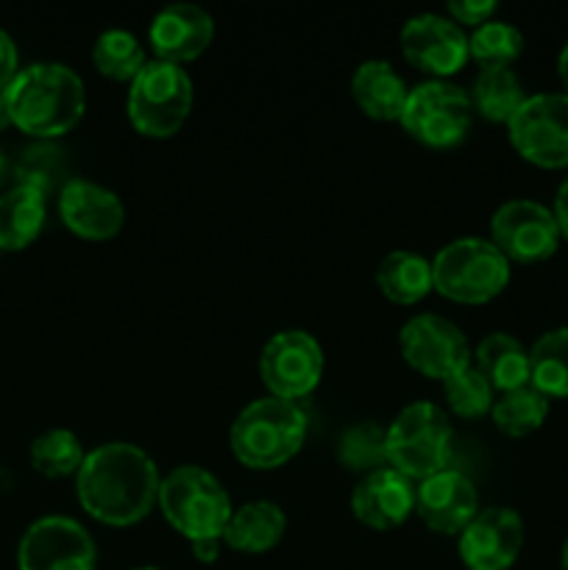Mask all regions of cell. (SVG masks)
I'll use <instances>...</instances> for the list:
<instances>
[{
  "mask_svg": "<svg viewBox=\"0 0 568 570\" xmlns=\"http://www.w3.org/2000/svg\"><path fill=\"white\" fill-rule=\"evenodd\" d=\"M159 468L134 443H104L87 451L76 473V499L104 527H134L159 501Z\"/></svg>",
  "mask_w": 568,
  "mask_h": 570,
  "instance_id": "obj_1",
  "label": "cell"
},
{
  "mask_svg": "<svg viewBox=\"0 0 568 570\" xmlns=\"http://www.w3.org/2000/svg\"><path fill=\"white\" fill-rule=\"evenodd\" d=\"M11 126L39 142L65 137L87 111V89L72 67L37 61L17 72L6 89Z\"/></svg>",
  "mask_w": 568,
  "mask_h": 570,
  "instance_id": "obj_2",
  "label": "cell"
},
{
  "mask_svg": "<svg viewBox=\"0 0 568 570\" xmlns=\"http://www.w3.org/2000/svg\"><path fill=\"white\" fill-rule=\"evenodd\" d=\"M306 426L310 421L301 404L265 395L251 401L234 417L228 429V449L248 471H276L304 449Z\"/></svg>",
  "mask_w": 568,
  "mask_h": 570,
  "instance_id": "obj_3",
  "label": "cell"
},
{
  "mask_svg": "<svg viewBox=\"0 0 568 570\" xmlns=\"http://www.w3.org/2000/svg\"><path fill=\"white\" fill-rule=\"evenodd\" d=\"M156 507L187 543L223 540L234 512L221 479L200 465H178L161 476Z\"/></svg>",
  "mask_w": 568,
  "mask_h": 570,
  "instance_id": "obj_4",
  "label": "cell"
},
{
  "mask_svg": "<svg viewBox=\"0 0 568 570\" xmlns=\"http://www.w3.org/2000/svg\"><path fill=\"white\" fill-rule=\"evenodd\" d=\"M388 465L412 482L445 471L454 454V426L432 401H412L388 426Z\"/></svg>",
  "mask_w": 568,
  "mask_h": 570,
  "instance_id": "obj_5",
  "label": "cell"
},
{
  "mask_svg": "<svg viewBox=\"0 0 568 570\" xmlns=\"http://www.w3.org/2000/svg\"><path fill=\"white\" fill-rule=\"evenodd\" d=\"M432 282L434 289L454 304H488L510 284V262L484 237L451 239L434 254Z\"/></svg>",
  "mask_w": 568,
  "mask_h": 570,
  "instance_id": "obj_6",
  "label": "cell"
},
{
  "mask_svg": "<svg viewBox=\"0 0 568 570\" xmlns=\"http://www.w3.org/2000/svg\"><path fill=\"white\" fill-rule=\"evenodd\" d=\"M193 104L195 89L187 70L170 61L150 59L128 83V120L148 139H170L182 131Z\"/></svg>",
  "mask_w": 568,
  "mask_h": 570,
  "instance_id": "obj_7",
  "label": "cell"
},
{
  "mask_svg": "<svg viewBox=\"0 0 568 570\" xmlns=\"http://www.w3.org/2000/svg\"><path fill=\"white\" fill-rule=\"evenodd\" d=\"M399 122L412 139L427 148H454L468 137L473 122L468 89L429 78L410 89Z\"/></svg>",
  "mask_w": 568,
  "mask_h": 570,
  "instance_id": "obj_8",
  "label": "cell"
},
{
  "mask_svg": "<svg viewBox=\"0 0 568 570\" xmlns=\"http://www.w3.org/2000/svg\"><path fill=\"white\" fill-rule=\"evenodd\" d=\"M507 137L523 161L543 170L568 167V95H527L507 122Z\"/></svg>",
  "mask_w": 568,
  "mask_h": 570,
  "instance_id": "obj_9",
  "label": "cell"
},
{
  "mask_svg": "<svg viewBox=\"0 0 568 570\" xmlns=\"http://www.w3.org/2000/svg\"><path fill=\"white\" fill-rule=\"evenodd\" d=\"M259 379L267 395L298 404L323 379L321 343L304 328L276 332L259 351Z\"/></svg>",
  "mask_w": 568,
  "mask_h": 570,
  "instance_id": "obj_10",
  "label": "cell"
},
{
  "mask_svg": "<svg viewBox=\"0 0 568 570\" xmlns=\"http://www.w3.org/2000/svg\"><path fill=\"white\" fill-rule=\"evenodd\" d=\"M560 228L549 206L529 198L501 204L490 217V243L518 265H538L560 248Z\"/></svg>",
  "mask_w": 568,
  "mask_h": 570,
  "instance_id": "obj_11",
  "label": "cell"
},
{
  "mask_svg": "<svg viewBox=\"0 0 568 570\" xmlns=\"http://www.w3.org/2000/svg\"><path fill=\"white\" fill-rule=\"evenodd\" d=\"M20 570H95L98 549L87 529L67 515L33 521L17 546Z\"/></svg>",
  "mask_w": 568,
  "mask_h": 570,
  "instance_id": "obj_12",
  "label": "cell"
},
{
  "mask_svg": "<svg viewBox=\"0 0 568 570\" xmlns=\"http://www.w3.org/2000/svg\"><path fill=\"white\" fill-rule=\"evenodd\" d=\"M399 348L412 371L434 382H443L460 367L471 365V345L462 328L432 312L412 315L401 326Z\"/></svg>",
  "mask_w": 568,
  "mask_h": 570,
  "instance_id": "obj_13",
  "label": "cell"
},
{
  "mask_svg": "<svg viewBox=\"0 0 568 570\" xmlns=\"http://www.w3.org/2000/svg\"><path fill=\"white\" fill-rule=\"evenodd\" d=\"M401 53L415 70L432 76V81H445L468 65V33L457 26L449 14H423L410 17L399 33Z\"/></svg>",
  "mask_w": 568,
  "mask_h": 570,
  "instance_id": "obj_14",
  "label": "cell"
},
{
  "mask_svg": "<svg viewBox=\"0 0 568 570\" xmlns=\"http://www.w3.org/2000/svg\"><path fill=\"white\" fill-rule=\"evenodd\" d=\"M523 549V521L512 507H484L457 534V554L468 570H510Z\"/></svg>",
  "mask_w": 568,
  "mask_h": 570,
  "instance_id": "obj_15",
  "label": "cell"
},
{
  "mask_svg": "<svg viewBox=\"0 0 568 570\" xmlns=\"http://www.w3.org/2000/svg\"><path fill=\"white\" fill-rule=\"evenodd\" d=\"M59 217L76 237L104 243L120 234L126 223V206L115 189L89 178H70L59 189Z\"/></svg>",
  "mask_w": 568,
  "mask_h": 570,
  "instance_id": "obj_16",
  "label": "cell"
},
{
  "mask_svg": "<svg viewBox=\"0 0 568 570\" xmlns=\"http://www.w3.org/2000/svg\"><path fill=\"white\" fill-rule=\"evenodd\" d=\"M479 512V495L462 471L445 468L418 482L415 515L434 534H460Z\"/></svg>",
  "mask_w": 568,
  "mask_h": 570,
  "instance_id": "obj_17",
  "label": "cell"
},
{
  "mask_svg": "<svg viewBox=\"0 0 568 570\" xmlns=\"http://www.w3.org/2000/svg\"><path fill=\"white\" fill-rule=\"evenodd\" d=\"M215 39V20L206 9L195 3H170L159 9L150 20L148 42L159 61L187 65L195 61Z\"/></svg>",
  "mask_w": 568,
  "mask_h": 570,
  "instance_id": "obj_18",
  "label": "cell"
},
{
  "mask_svg": "<svg viewBox=\"0 0 568 570\" xmlns=\"http://www.w3.org/2000/svg\"><path fill=\"white\" fill-rule=\"evenodd\" d=\"M418 484L412 479L401 476L393 468L371 473L360 479V484L351 493V512L356 521L376 532L399 529L415 515Z\"/></svg>",
  "mask_w": 568,
  "mask_h": 570,
  "instance_id": "obj_19",
  "label": "cell"
},
{
  "mask_svg": "<svg viewBox=\"0 0 568 570\" xmlns=\"http://www.w3.org/2000/svg\"><path fill=\"white\" fill-rule=\"evenodd\" d=\"M410 87L384 59H368L351 76V98L362 115L379 122H399Z\"/></svg>",
  "mask_w": 568,
  "mask_h": 570,
  "instance_id": "obj_20",
  "label": "cell"
},
{
  "mask_svg": "<svg viewBox=\"0 0 568 570\" xmlns=\"http://www.w3.org/2000/svg\"><path fill=\"white\" fill-rule=\"evenodd\" d=\"M284 532H287V515L282 507L259 499L232 512L226 532H223V543L243 554H265L282 543Z\"/></svg>",
  "mask_w": 568,
  "mask_h": 570,
  "instance_id": "obj_21",
  "label": "cell"
},
{
  "mask_svg": "<svg viewBox=\"0 0 568 570\" xmlns=\"http://www.w3.org/2000/svg\"><path fill=\"white\" fill-rule=\"evenodd\" d=\"M471 365L499 395L529 387V348L507 332H493L479 340L471 351Z\"/></svg>",
  "mask_w": 568,
  "mask_h": 570,
  "instance_id": "obj_22",
  "label": "cell"
},
{
  "mask_svg": "<svg viewBox=\"0 0 568 570\" xmlns=\"http://www.w3.org/2000/svg\"><path fill=\"white\" fill-rule=\"evenodd\" d=\"M48 217V198L39 189L14 184L0 193V250H22L39 237Z\"/></svg>",
  "mask_w": 568,
  "mask_h": 570,
  "instance_id": "obj_23",
  "label": "cell"
},
{
  "mask_svg": "<svg viewBox=\"0 0 568 570\" xmlns=\"http://www.w3.org/2000/svg\"><path fill=\"white\" fill-rule=\"evenodd\" d=\"M376 287L390 304H418L434 289L432 262L415 250H390L376 267Z\"/></svg>",
  "mask_w": 568,
  "mask_h": 570,
  "instance_id": "obj_24",
  "label": "cell"
},
{
  "mask_svg": "<svg viewBox=\"0 0 568 570\" xmlns=\"http://www.w3.org/2000/svg\"><path fill=\"white\" fill-rule=\"evenodd\" d=\"M468 98H471L473 115L507 126L527 100V92L512 67H479Z\"/></svg>",
  "mask_w": 568,
  "mask_h": 570,
  "instance_id": "obj_25",
  "label": "cell"
},
{
  "mask_svg": "<svg viewBox=\"0 0 568 570\" xmlns=\"http://www.w3.org/2000/svg\"><path fill=\"white\" fill-rule=\"evenodd\" d=\"M529 387L546 399H568V326L543 332L529 348Z\"/></svg>",
  "mask_w": 568,
  "mask_h": 570,
  "instance_id": "obj_26",
  "label": "cell"
},
{
  "mask_svg": "<svg viewBox=\"0 0 568 570\" xmlns=\"http://www.w3.org/2000/svg\"><path fill=\"white\" fill-rule=\"evenodd\" d=\"M384 438H388V426H379L376 421L351 423L337 440V462L360 479L371 476L382 468H390Z\"/></svg>",
  "mask_w": 568,
  "mask_h": 570,
  "instance_id": "obj_27",
  "label": "cell"
},
{
  "mask_svg": "<svg viewBox=\"0 0 568 570\" xmlns=\"http://www.w3.org/2000/svg\"><path fill=\"white\" fill-rule=\"evenodd\" d=\"M92 65L104 78L117 83H131L148 65V53L126 28H109L92 45Z\"/></svg>",
  "mask_w": 568,
  "mask_h": 570,
  "instance_id": "obj_28",
  "label": "cell"
},
{
  "mask_svg": "<svg viewBox=\"0 0 568 570\" xmlns=\"http://www.w3.org/2000/svg\"><path fill=\"white\" fill-rule=\"evenodd\" d=\"M496 429L512 440L529 438L538 432L549 417V399L540 395L535 387L512 390V393L496 395L493 410H490Z\"/></svg>",
  "mask_w": 568,
  "mask_h": 570,
  "instance_id": "obj_29",
  "label": "cell"
},
{
  "mask_svg": "<svg viewBox=\"0 0 568 570\" xmlns=\"http://www.w3.org/2000/svg\"><path fill=\"white\" fill-rule=\"evenodd\" d=\"M31 468L45 479H76L78 468L84 465V451L81 440L70 432V429H48L39 434L31 443Z\"/></svg>",
  "mask_w": 568,
  "mask_h": 570,
  "instance_id": "obj_30",
  "label": "cell"
},
{
  "mask_svg": "<svg viewBox=\"0 0 568 570\" xmlns=\"http://www.w3.org/2000/svg\"><path fill=\"white\" fill-rule=\"evenodd\" d=\"M523 53V33L507 20H488L468 33V56L479 67H510Z\"/></svg>",
  "mask_w": 568,
  "mask_h": 570,
  "instance_id": "obj_31",
  "label": "cell"
},
{
  "mask_svg": "<svg viewBox=\"0 0 568 570\" xmlns=\"http://www.w3.org/2000/svg\"><path fill=\"white\" fill-rule=\"evenodd\" d=\"M440 384H443V399L449 412L462 417V421H477V417L490 415V410H493V387L473 365L460 367Z\"/></svg>",
  "mask_w": 568,
  "mask_h": 570,
  "instance_id": "obj_32",
  "label": "cell"
},
{
  "mask_svg": "<svg viewBox=\"0 0 568 570\" xmlns=\"http://www.w3.org/2000/svg\"><path fill=\"white\" fill-rule=\"evenodd\" d=\"M17 184H26V187L39 189V193L48 198L50 189L65 187L70 178L67 176V159L56 145L50 142H37L31 148L22 150L20 161L14 167Z\"/></svg>",
  "mask_w": 568,
  "mask_h": 570,
  "instance_id": "obj_33",
  "label": "cell"
},
{
  "mask_svg": "<svg viewBox=\"0 0 568 570\" xmlns=\"http://www.w3.org/2000/svg\"><path fill=\"white\" fill-rule=\"evenodd\" d=\"M496 9H499V6H496L493 0H451V3L445 6L449 17L460 28H479L482 22L493 20Z\"/></svg>",
  "mask_w": 568,
  "mask_h": 570,
  "instance_id": "obj_34",
  "label": "cell"
},
{
  "mask_svg": "<svg viewBox=\"0 0 568 570\" xmlns=\"http://www.w3.org/2000/svg\"><path fill=\"white\" fill-rule=\"evenodd\" d=\"M17 72H20V53H17L14 39L0 28V92L9 89V83L14 81Z\"/></svg>",
  "mask_w": 568,
  "mask_h": 570,
  "instance_id": "obj_35",
  "label": "cell"
},
{
  "mask_svg": "<svg viewBox=\"0 0 568 570\" xmlns=\"http://www.w3.org/2000/svg\"><path fill=\"white\" fill-rule=\"evenodd\" d=\"M551 212H555V220H557V228H560V237L568 239V178H562V184L557 187L555 206H551Z\"/></svg>",
  "mask_w": 568,
  "mask_h": 570,
  "instance_id": "obj_36",
  "label": "cell"
},
{
  "mask_svg": "<svg viewBox=\"0 0 568 570\" xmlns=\"http://www.w3.org/2000/svg\"><path fill=\"white\" fill-rule=\"evenodd\" d=\"M221 543L223 540H200V543H189V549H193L195 560L212 566V562L221 560Z\"/></svg>",
  "mask_w": 568,
  "mask_h": 570,
  "instance_id": "obj_37",
  "label": "cell"
},
{
  "mask_svg": "<svg viewBox=\"0 0 568 570\" xmlns=\"http://www.w3.org/2000/svg\"><path fill=\"white\" fill-rule=\"evenodd\" d=\"M557 76H560L562 92L568 95V42H566V48L560 50V56H557Z\"/></svg>",
  "mask_w": 568,
  "mask_h": 570,
  "instance_id": "obj_38",
  "label": "cell"
},
{
  "mask_svg": "<svg viewBox=\"0 0 568 570\" xmlns=\"http://www.w3.org/2000/svg\"><path fill=\"white\" fill-rule=\"evenodd\" d=\"M11 126V115H9V104H6V92H0V131Z\"/></svg>",
  "mask_w": 568,
  "mask_h": 570,
  "instance_id": "obj_39",
  "label": "cell"
},
{
  "mask_svg": "<svg viewBox=\"0 0 568 570\" xmlns=\"http://www.w3.org/2000/svg\"><path fill=\"white\" fill-rule=\"evenodd\" d=\"M560 562H562V570H568V538H566V543H562V554H560Z\"/></svg>",
  "mask_w": 568,
  "mask_h": 570,
  "instance_id": "obj_40",
  "label": "cell"
},
{
  "mask_svg": "<svg viewBox=\"0 0 568 570\" xmlns=\"http://www.w3.org/2000/svg\"><path fill=\"white\" fill-rule=\"evenodd\" d=\"M3 170H6V156L3 150H0V178H3Z\"/></svg>",
  "mask_w": 568,
  "mask_h": 570,
  "instance_id": "obj_41",
  "label": "cell"
},
{
  "mask_svg": "<svg viewBox=\"0 0 568 570\" xmlns=\"http://www.w3.org/2000/svg\"><path fill=\"white\" fill-rule=\"evenodd\" d=\"M134 570H165V568H156V566H145V568H134Z\"/></svg>",
  "mask_w": 568,
  "mask_h": 570,
  "instance_id": "obj_42",
  "label": "cell"
}]
</instances>
